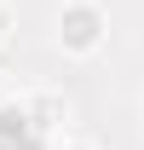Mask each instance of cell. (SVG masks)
Masks as SVG:
<instances>
[{"label":"cell","mask_w":144,"mask_h":150,"mask_svg":"<svg viewBox=\"0 0 144 150\" xmlns=\"http://www.w3.org/2000/svg\"><path fill=\"white\" fill-rule=\"evenodd\" d=\"M109 40V12L98 0H64V12H58V46L69 58H92L104 52Z\"/></svg>","instance_id":"6da1fadb"},{"label":"cell","mask_w":144,"mask_h":150,"mask_svg":"<svg viewBox=\"0 0 144 150\" xmlns=\"http://www.w3.org/2000/svg\"><path fill=\"white\" fill-rule=\"evenodd\" d=\"M23 121H29L35 133H58L64 121H69V104H64L58 93H35L29 104H23Z\"/></svg>","instance_id":"7a4b0ae2"},{"label":"cell","mask_w":144,"mask_h":150,"mask_svg":"<svg viewBox=\"0 0 144 150\" xmlns=\"http://www.w3.org/2000/svg\"><path fill=\"white\" fill-rule=\"evenodd\" d=\"M12 23H18V18H12V6H6V0H0V46H6V40H12Z\"/></svg>","instance_id":"3957f363"},{"label":"cell","mask_w":144,"mask_h":150,"mask_svg":"<svg viewBox=\"0 0 144 150\" xmlns=\"http://www.w3.org/2000/svg\"><path fill=\"white\" fill-rule=\"evenodd\" d=\"M58 150H98V144H92V139H64Z\"/></svg>","instance_id":"277c9868"}]
</instances>
